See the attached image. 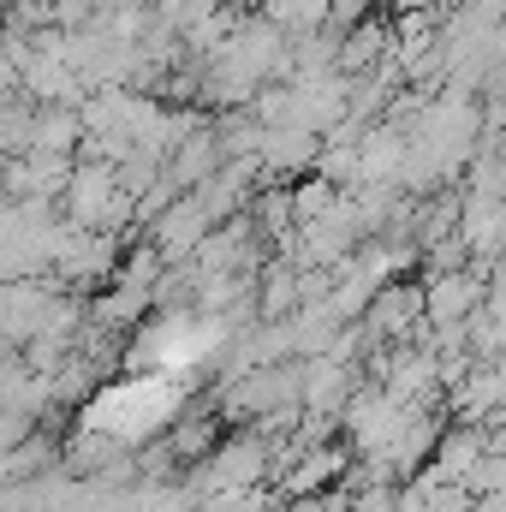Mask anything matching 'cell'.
Returning a JSON list of instances; mask_svg holds the SVG:
<instances>
[{"label":"cell","mask_w":506,"mask_h":512,"mask_svg":"<svg viewBox=\"0 0 506 512\" xmlns=\"http://www.w3.org/2000/svg\"><path fill=\"white\" fill-rule=\"evenodd\" d=\"M167 411H173V387L161 382V376H131V382L108 387V393L90 405V423L108 429V435H120V441H137V435L155 429Z\"/></svg>","instance_id":"6da1fadb"}]
</instances>
